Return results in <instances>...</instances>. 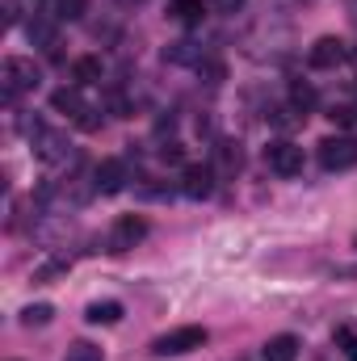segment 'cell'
Returning a JSON list of instances; mask_svg holds the SVG:
<instances>
[{"label": "cell", "instance_id": "6da1fadb", "mask_svg": "<svg viewBox=\"0 0 357 361\" xmlns=\"http://www.w3.org/2000/svg\"><path fill=\"white\" fill-rule=\"evenodd\" d=\"M38 80H42V72H38V63L25 59V55H8V59L0 63V89H4L8 101L21 97V92H34Z\"/></svg>", "mask_w": 357, "mask_h": 361}, {"label": "cell", "instance_id": "7a4b0ae2", "mask_svg": "<svg viewBox=\"0 0 357 361\" xmlns=\"http://www.w3.org/2000/svg\"><path fill=\"white\" fill-rule=\"evenodd\" d=\"M202 345H206V328L185 324V328L164 332V336L152 345V353H156V357H181V353H193V349H202Z\"/></svg>", "mask_w": 357, "mask_h": 361}, {"label": "cell", "instance_id": "3957f363", "mask_svg": "<svg viewBox=\"0 0 357 361\" xmlns=\"http://www.w3.org/2000/svg\"><path fill=\"white\" fill-rule=\"evenodd\" d=\"M320 164H324L328 173L353 169L357 164V139L353 135H328V139L320 143Z\"/></svg>", "mask_w": 357, "mask_h": 361}, {"label": "cell", "instance_id": "277c9868", "mask_svg": "<svg viewBox=\"0 0 357 361\" xmlns=\"http://www.w3.org/2000/svg\"><path fill=\"white\" fill-rule=\"evenodd\" d=\"M345 59H349V42H345V38H337V34L315 38V42H311V51H307V63H311L315 72H332V68H341Z\"/></svg>", "mask_w": 357, "mask_h": 361}, {"label": "cell", "instance_id": "5b68a950", "mask_svg": "<svg viewBox=\"0 0 357 361\" xmlns=\"http://www.w3.org/2000/svg\"><path fill=\"white\" fill-rule=\"evenodd\" d=\"M143 240H147V219L143 214H122L109 231V252H131Z\"/></svg>", "mask_w": 357, "mask_h": 361}, {"label": "cell", "instance_id": "8992f818", "mask_svg": "<svg viewBox=\"0 0 357 361\" xmlns=\"http://www.w3.org/2000/svg\"><path fill=\"white\" fill-rule=\"evenodd\" d=\"M265 164L277 177H298L303 173V147H294L290 139H277L265 147Z\"/></svg>", "mask_w": 357, "mask_h": 361}, {"label": "cell", "instance_id": "52a82bcc", "mask_svg": "<svg viewBox=\"0 0 357 361\" xmlns=\"http://www.w3.org/2000/svg\"><path fill=\"white\" fill-rule=\"evenodd\" d=\"M181 193L193 197V202L210 197V193H214V169H210V164H185V173H181Z\"/></svg>", "mask_w": 357, "mask_h": 361}, {"label": "cell", "instance_id": "ba28073f", "mask_svg": "<svg viewBox=\"0 0 357 361\" xmlns=\"http://www.w3.org/2000/svg\"><path fill=\"white\" fill-rule=\"evenodd\" d=\"M92 189H97V193H122V189H126V169H122V160H101V164L92 169Z\"/></svg>", "mask_w": 357, "mask_h": 361}, {"label": "cell", "instance_id": "9c48e42d", "mask_svg": "<svg viewBox=\"0 0 357 361\" xmlns=\"http://www.w3.org/2000/svg\"><path fill=\"white\" fill-rule=\"evenodd\" d=\"M51 109L55 114H68V118H80L89 105H85V97H80V85H63V89L51 92Z\"/></svg>", "mask_w": 357, "mask_h": 361}, {"label": "cell", "instance_id": "30bf717a", "mask_svg": "<svg viewBox=\"0 0 357 361\" xmlns=\"http://www.w3.org/2000/svg\"><path fill=\"white\" fill-rule=\"evenodd\" d=\"M105 76V68H101V59L97 55H80V59H72V85H97Z\"/></svg>", "mask_w": 357, "mask_h": 361}, {"label": "cell", "instance_id": "8fae6325", "mask_svg": "<svg viewBox=\"0 0 357 361\" xmlns=\"http://www.w3.org/2000/svg\"><path fill=\"white\" fill-rule=\"evenodd\" d=\"M261 357L265 361H294L298 357V336H273V341H265Z\"/></svg>", "mask_w": 357, "mask_h": 361}, {"label": "cell", "instance_id": "7c38bea8", "mask_svg": "<svg viewBox=\"0 0 357 361\" xmlns=\"http://www.w3.org/2000/svg\"><path fill=\"white\" fill-rule=\"evenodd\" d=\"M164 59L169 63H202V47L198 42H189V38H181V42H173V47H164Z\"/></svg>", "mask_w": 357, "mask_h": 361}, {"label": "cell", "instance_id": "4fadbf2b", "mask_svg": "<svg viewBox=\"0 0 357 361\" xmlns=\"http://www.w3.org/2000/svg\"><path fill=\"white\" fill-rule=\"evenodd\" d=\"M85 319H89V324H118V319H122V302H118V298H105V302H89Z\"/></svg>", "mask_w": 357, "mask_h": 361}, {"label": "cell", "instance_id": "5bb4252c", "mask_svg": "<svg viewBox=\"0 0 357 361\" xmlns=\"http://www.w3.org/2000/svg\"><path fill=\"white\" fill-rule=\"evenodd\" d=\"M55 21H59V17H34V21L25 25L30 42H34V47H55Z\"/></svg>", "mask_w": 357, "mask_h": 361}, {"label": "cell", "instance_id": "9a60e30c", "mask_svg": "<svg viewBox=\"0 0 357 361\" xmlns=\"http://www.w3.org/2000/svg\"><path fill=\"white\" fill-rule=\"evenodd\" d=\"M332 345H337L349 361H357V328L353 324H337V328H332Z\"/></svg>", "mask_w": 357, "mask_h": 361}, {"label": "cell", "instance_id": "2e32d148", "mask_svg": "<svg viewBox=\"0 0 357 361\" xmlns=\"http://www.w3.org/2000/svg\"><path fill=\"white\" fill-rule=\"evenodd\" d=\"M214 164H219L223 173H236V169H240V143H231V139L214 143Z\"/></svg>", "mask_w": 357, "mask_h": 361}, {"label": "cell", "instance_id": "e0dca14e", "mask_svg": "<svg viewBox=\"0 0 357 361\" xmlns=\"http://www.w3.org/2000/svg\"><path fill=\"white\" fill-rule=\"evenodd\" d=\"M51 319H55V307H51V302H30V307L21 311V324H25V328H47Z\"/></svg>", "mask_w": 357, "mask_h": 361}, {"label": "cell", "instance_id": "ac0fdd59", "mask_svg": "<svg viewBox=\"0 0 357 361\" xmlns=\"http://www.w3.org/2000/svg\"><path fill=\"white\" fill-rule=\"evenodd\" d=\"M173 17L185 21V25H198L206 13H202V0H173Z\"/></svg>", "mask_w": 357, "mask_h": 361}, {"label": "cell", "instance_id": "d6986e66", "mask_svg": "<svg viewBox=\"0 0 357 361\" xmlns=\"http://www.w3.org/2000/svg\"><path fill=\"white\" fill-rule=\"evenodd\" d=\"M198 76H202L206 85H223V80H227V68H223V59H210V55H202V63H198Z\"/></svg>", "mask_w": 357, "mask_h": 361}, {"label": "cell", "instance_id": "ffe728a7", "mask_svg": "<svg viewBox=\"0 0 357 361\" xmlns=\"http://www.w3.org/2000/svg\"><path fill=\"white\" fill-rule=\"evenodd\" d=\"M89 8V0H55V17L59 21H80Z\"/></svg>", "mask_w": 357, "mask_h": 361}, {"label": "cell", "instance_id": "44dd1931", "mask_svg": "<svg viewBox=\"0 0 357 361\" xmlns=\"http://www.w3.org/2000/svg\"><path fill=\"white\" fill-rule=\"evenodd\" d=\"M290 105L307 114V109L315 105V89H311V85H303V80H298V85H290Z\"/></svg>", "mask_w": 357, "mask_h": 361}, {"label": "cell", "instance_id": "7402d4cb", "mask_svg": "<svg viewBox=\"0 0 357 361\" xmlns=\"http://www.w3.org/2000/svg\"><path fill=\"white\" fill-rule=\"evenodd\" d=\"M303 122V109H294V105H282V109H273V126H282V130H294Z\"/></svg>", "mask_w": 357, "mask_h": 361}, {"label": "cell", "instance_id": "603a6c76", "mask_svg": "<svg viewBox=\"0 0 357 361\" xmlns=\"http://www.w3.org/2000/svg\"><path fill=\"white\" fill-rule=\"evenodd\" d=\"M63 361H101V349L89 345V341H76V345H68V357Z\"/></svg>", "mask_w": 357, "mask_h": 361}, {"label": "cell", "instance_id": "cb8c5ba5", "mask_svg": "<svg viewBox=\"0 0 357 361\" xmlns=\"http://www.w3.org/2000/svg\"><path fill=\"white\" fill-rule=\"evenodd\" d=\"M59 273H68V261H47V265L34 269V281H51V277H59Z\"/></svg>", "mask_w": 357, "mask_h": 361}, {"label": "cell", "instance_id": "d4e9b609", "mask_svg": "<svg viewBox=\"0 0 357 361\" xmlns=\"http://www.w3.org/2000/svg\"><path fill=\"white\" fill-rule=\"evenodd\" d=\"M76 126H80V130H101V109H85V114H80V118H76Z\"/></svg>", "mask_w": 357, "mask_h": 361}, {"label": "cell", "instance_id": "484cf974", "mask_svg": "<svg viewBox=\"0 0 357 361\" xmlns=\"http://www.w3.org/2000/svg\"><path fill=\"white\" fill-rule=\"evenodd\" d=\"M328 118H332L337 126H353V122H357V109H349V105H337V109H332Z\"/></svg>", "mask_w": 357, "mask_h": 361}, {"label": "cell", "instance_id": "4316f807", "mask_svg": "<svg viewBox=\"0 0 357 361\" xmlns=\"http://www.w3.org/2000/svg\"><path fill=\"white\" fill-rule=\"evenodd\" d=\"M160 160H164V164H181V160H185V147H181V143H164V147H160Z\"/></svg>", "mask_w": 357, "mask_h": 361}, {"label": "cell", "instance_id": "83f0119b", "mask_svg": "<svg viewBox=\"0 0 357 361\" xmlns=\"http://www.w3.org/2000/svg\"><path fill=\"white\" fill-rule=\"evenodd\" d=\"M210 4H214V8H219V13H236V8H240V4H244V0H210Z\"/></svg>", "mask_w": 357, "mask_h": 361}, {"label": "cell", "instance_id": "f1b7e54d", "mask_svg": "<svg viewBox=\"0 0 357 361\" xmlns=\"http://www.w3.org/2000/svg\"><path fill=\"white\" fill-rule=\"evenodd\" d=\"M349 59H353V63H357V47H349Z\"/></svg>", "mask_w": 357, "mask_h": 361}, {"label": "cell", "instance_id": "f546056e", "mask_svg": "<svg viewBox=\"0 0 357 361\" xmlns=\"http://www.w3.org/2000/svg\"><path fill=\"white\" fill-rule=\"evenodd\" d=\"M122 4H143V0H122Z\"/></svg>", "mask_w": 357, "mask_h": 361}, {"label": "cell", "instance_id": "4dcf8cb0", "mask_svg": "<svg viewBox=\"0 0 357 361\" xmlns=\"http://www.w3.org/2000/svg\"><path fill=\"white\" fill-rule=\"evenodd\" d=\"M34 4H47V0H34Z\"/></svg>", "mask_w": 357, "mask_h": 361}, {"label": "cell", "instance_id": "1f68e13d", "mask_svg": "<svg viewBox=\"0 0 357 361\" xmlns=\"http://www.w3.org/2000/svg\"><path fill=\"white\" fill-rule=\"evenodd\" d=\"M353 248H357V240H353Z\"/></svg>", "mask_w": 357, "mask_h": 361}]
</instances>
